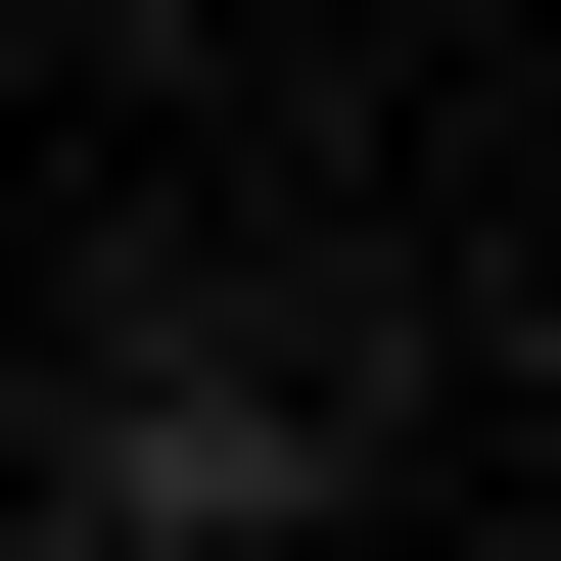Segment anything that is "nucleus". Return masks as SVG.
Segmentation results:
<instances>
[{"instance_id":"f257e3e1","label":"nucleus","mask_w":561,"mask_h":561,"mask_svg":"<svg viewBox=\"0 0 561 561\" xmlns=\"http://www.w3.org/2000/svg\"><path fill=\"white\" fill-rule=\"evenodd\" d=\"M280 468H328V375H234V328H140V375H94V515H140V561H234Z\"/></svg>"}]
</instances>
